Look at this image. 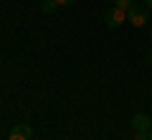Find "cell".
I'll return each mask as SVG.
<instances>
[{"label": "cell", "mask_w": 152, "mask_h": 140, "mask_svg": "<svg viewBox=\"0 0 152 140\" xmlns=\"http://www.w3.org/2000/svg\"><path fill=\"white\" fill-rule=\"evenodd\" d=\"M150 140H152V127H150Z\"/></svg>", "instance_id": "10"}, {"label": "cell", "mask_w": 152, "mask_h": 140, "mask_svg": "<svg viewBox=\"0 0 152 140\" xmlns=\"http://www.w3.org/2000/svg\"><path fill=\"white\" fill-rule=\"evenodd\" d=\"M112 3H114V8H119V10H129V8L134 5L132 0H112Z\"/></svg>", "instance_id": "6"}, {"label": "cell", "mask_w": 152, "mask_h": 140, "mask_svg": "<svg viewBox=\"0 0 152 140\" xmlns=\"http://www.w3.org/2000/svg\"><path fill=\"white\" fill-rule=\"evenodd\" d=\"M132 140H150V133H140V130H134V138Z\"/></svg>", "instance_id": "7"}, {"label": "cell", "mask_w": 152, "mask_h": 140, "mask_svg": "<svg viewBox=\"0 0 152 140\" xmlns=\"http://www.w3.org/2000/svg\"><path fill=\"white\" fill-rule=\"evenodd\" d=\"M56 3H58V5H74L76 0H56Z\"/></svg>", "instance_id": "8"}, {"label": "cell", "mask_w": 152, "mask_h": 140, "mask_svg": "<svg viewBox=\"0 0 152 140\" xmlns=\"http://www.w3.org/2000/svg\"><path fill=\"white\" fill-rule=\"evenodd\" d=\"M33 138V130H31V125H26V122H18L15 127L8 133V140H31Z\"/></svg>", "instance_id": "3"}, {"label": "cell", "mask_w": 152, "mask_h": 140, "mask_svg": "<svg viewBox=\"0 0 152 140\" xmlns=\"http://www.w3.org/2000/svg\"><path fill=\"white\" fill-rule=\"evenodd\" d=\"M124 21H127V10H119V8H114V5L104 13V23H107L109 28H119Z\"/></svg>", "instance_id": "2"}, {"label": "cell", "mask_w": 152, "mask_h": 140, "mask_svg": "<svg viewBox=\"0 0 152 140\" xmlns=\"http://www.w3.org/2000/svg\"><path fill=\"white\" fill-rule=\"evenodd\" d=\"M132 127H134V130H140V133H150V127H152V120H150V115H145V112H137L134 117H132Z\"/></svg>", "instance_id": "4"}, {"label": "cell", "mask_w": 152, "mask_h": 140, "mask_svg": "<svg viewBox=\"0 0 152 140\" xmlns=\"http://www.w3.org/2000/svg\"><path fill=\"white\" fill-rule=\"evenodd\" d=\"M145 5H147V8H152V0H147V3H145Z\"/></svg>", "instance_id": "9"}, {"label": "cell", "mask_w": 152, "mask_h": 140, "mask_svg": "<svg viewBox=\"0 0 152 140\" xmlns=\"http://www.w3.org/2000/svg\"><path fill=\"white\" fill-rule=\"evenodd\" d=\"M147 10H150L147 5H132L129 10H127V21H129L134 28L145 26V23H147Z\"/></svg>", "instance_id": "1"}, {"label": "cell", "mask_w": 152, "mask_h": 140, "mask_svg": "<svg viewBox=\"0 0 152 140\" xmlns=\"http://www.w3.org/2000/svg\"><path fill=\"white\" fill-rule=\"evenodd\" d=\"M56 8H58V3H56V0H43V3H41V10H43L46 16L56 13Z\"/></svg>", "instance_id": "5"}]
</instances>
